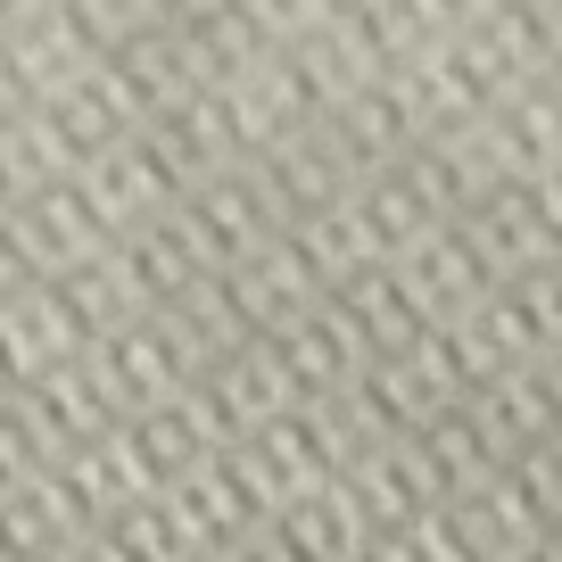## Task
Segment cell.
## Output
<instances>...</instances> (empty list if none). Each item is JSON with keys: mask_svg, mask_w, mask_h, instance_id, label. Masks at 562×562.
Returning a JSON list of instances; mask_svg holds the SVG:
<instances>
[{"mask_svg": "<svg viewBox=\"0 0 562 562\" xmlns=\"http://www.w3.org/2000/svg\"><path fill=\"white\" fill-rule=\"evenodd\" d=\"M240 175H248V191H257V207H265V224H273V232H299L306 215H323V207H339V199L364 191V175H356V158L331 140V124L290 133L281 149L248 158Z\"/></svg>", "mask_w": 562, "mask_h": 562, "instance_id": "cell-1", "label": "cell"}, {"mask_svg": "<svg viewBox=\"0 0 562 562\" xmlns=\"http://www.w3.org/2000/svg\"><path fill=\"white\" fill-rule=\"evenodd\" d=\"M83 364H91V381H100V397H108V414H116V422L158 414V405H175L182 389L199 381L191 348H182L158 315H140V323H124V331H108L100 348H83Z\"/></svg>", "mask_w": 562, "mask_h": 562, "instance_id": "cell-2", "label": "cell"}, {"mask_svg": "<svg viewBox=\"0 0 562 562\" xmlns=\"http://www.w3.org/2000/svg\"><path fill=\"white\" fill-rule=\"evenodd\" d=\"M456 414H463V430L480 439V456L505 472L513 456H529L538 439H554L562 430V405H554V389H546V364H505V372H488L480 389H463L456 397Z\"/></svg>", "mask_w": 562, "mask_h": 562, "instance_id": "cell-3", "label": "cell"}, {"mask_svg": "<svg viewBox=\"0 0 562 562\" xmlns=\"http://www.w3.org/2000/svg\"><path fill=\"white\" fill-rule=\"evenodd\" d=\"M67 182L91 199V215L108 224V240H133L140 224H158V215L182 199V182L166 175V158H158V149H149L140 133H133V140H116L100 166H83V175H67Z\"/></svg>", "mask_w": 562, "mask_h": 562, "instance_id": "cell-4", "label": "cell"}, {"mask_svg": "<svg viewBox=\"0 0 562 562\" xmlns=\"http://www.w3.org/2000/svg\"><path fill=\"white\" fill-rule=\"evenodd\" d=\"M323 306L348 323V339L372 356V364H381V356H397V348H414V339L430 331V306L414 299V281H405L397 257H381V265H364L356 281H339Z\"/></svg>", "mask_w": 562, "mask_h": 562, "instance_id": "cell-5", "label": "cell"}, {"mask_svg": "<svg viewBox=\"0 0 562 562\" xmlns=\"http://www.w3.org/2000/svg\"><path fill=\"white\" fill-rule=\"evenodd\" d=\"M175 224H182V240L207 257V273H232L240 257H257V248L273 240V224H265V207H257L240 166L215 175V182H191V191L175 199Z\"/></svg>", "mask_w": 562, "mask_h": 562, "instance_id": "cell-6", "label": "cell"}, {"mask_svg": "<svg viewBox=\"0 0 562 562\" xmlns=\"http://www.w3.org/2000/svg\"><path fill=\"white\" fill-rule=\"evenodd\" d=\"M265 356L281 364V381H290V397H299V405H315V397H339V389H348L356 372L372 364V356L348 339V323H339L331 306H306L299 323L265 331Z\"/></svg>", "mask_w": 562, "mask_h": 562, "instance_id": "cell-7", "label": "cell"}, {"mask_svg": "<svg viewBox=\"0 0 562 562\" xmlns=\"http://www.w3.org/2000/svg\"><path fill=\"white\" fill-rule=\"evenodd\" d=\"M265 538L281 546V562H364L372 554V521H364V505H356L348 480H323L315 496H299L290 513H273Z\"/></svg>", "mask_w": 562, "mask_h": 562, "instance_id": "cell-8", "label": "cell"}, {"mask_svg": "<svg viewBox=\"0 0 562 562\" xmlns=\"http://www.w3.org/2000/svg\"><path fill=\"white\" fill-rule=\"evenodd\" d=\"M100 75H108V91H116V100L133 108V124H158L166 108L199 100L191 58H182V34H175V25H149V34L116 42V50L100 58Z\"/></svg>", "mask_w": 562, "mask_h": 562, "instance_id": "cell-9", "label": "cell"}, {"mask_svg": "<svg viewBox=\"0 0 562 562\" xmlns=\"http://www.w3.org/2000/svg\"><path fill=\"white\" fill-rule=\"evenodd\" d=\"M116 265H124V281H133L140 315H166V306H175L182 290H199V281H207V257H199V248L182 240L175 207H166L158 224H140L133 240H116Z\"/></svg>", "mask_w": 562, "mask_h": 562, "instance_id": "cell-10", "label": "cell"}, {"mask_svg": "<svg viewBox=\"0 0 562 562\" xmlns=\"http://www.w3.org/2000/svg\"><path fill=\"white\" fill-rule=\"evenodd\" d=\"M140 140L166 158V175L191 191V182H215V175H232L240 166V149H232V133H224V116H215V100L199 91V100H182V108H166L158 124H140Z\"/></svg>", "mask_w": 562, "mask_h": 562, "instance_id": "cell-11", "label": "cell"}, {"mask_svg": "<svg viewBox=\"0 0 562 562\" xmlns=\"http://www.w3.org/2000/svg\"><path fill=\"white\" fill-rule=\"evenodd\" d=\"M281 240H290V257L306 265L315 299H331L339 281H356L364 265H381V248H372V232H364V215H356V199H339V207L306 215V224H299V232H281Z\"/></svg>", "mask_w": 562, "mask_h": 562, "instance_id": "cell-12", "label": "cell"}, {"mask_svg": "<svg viewBox=\"0 0 562 562\" xmlns=\"http://www.w3.org/2000/svg\"><path fill=\"white\" fill-rule=\"evenodd\" d=\"M348 488H356V505H364V521H372V538L381 529H405V521H422V513H439V488H430V472L414 463V447H372L364 463L348 472Z\"/></svg>", "mask_w": 562, "mask_h": 562, "instance_id": "cell-13", "label": "cell"}, {"mask_svg": "<svg viewBox=\"0 0 562 562\" xmlns=\"http://www.w3.org/2000/svg\"><path fill=\"white\" fill-rule=\"evenodd\" d=\"M91 538H100L108 562H199V546L182 538V521H175V505H166V496H149V505H124L116 521H100Z\"/></svg>", "mask_w": 562, "mask_h": 562, "instance_id": "cell-14", "label": "cell"}, {"mask_svg": "<svg viewBox=\"0 0 562 562\" xmlns=\"http://www.w3.org/2000/svg\"><path fill=\"white\" fill-rule=\"evenodd\" d=\"M58 18L75 25V42H83L91 58H108L116 42H133V34H149V25H166V18H158V0H58Z\"/></svg>", "mask_w": 562, "mask_h": 562, "instance_id": "cell-15", "label": "cell"}, {"mask_svg": "<svg viewBox=\"0 0 562 562\" xmlns=\"http://www.w3.org/2000/svg\"><path fill=\"white\" fill-rule=\"evenodd\" d=\"M248 9V25H257L273 50H290V42H306L323 18H331V0H240Z\"/></svg>", "mask_w": 562, "mask_h": 562, "instance_id": "cell-16", "label": "cell"}, {"mask_svg": "<svg viewBox=\"0 0 562 562\" xmlns=\"http://www.w3.org/2000/svg\"><path fill=\"white\" fill-rule=\"evenodd\" d=\"M447 9H456V18H463V25H488V18H496V9H505V0H447Z\"/></svg>", "mask_w": 562, "mask_h": 562, "instance_id": "cell-17", "label": "cell"}, {"mask_svg": "<svg viewBox=\"0 0 562 562\" xmlns=\"http://www.w3.org/2000/svg\"><path fill=\"white\" fill-rule=\"evenodd\" d=\"M50 562H108V554H100V538H67Z\"/></svg>", "mask_w": 562, "mask_h": 562, "instance_id": "cell-18", "label": "cell"}, {"mask_svg": "<svg viewBox=\"0 0 562 562\" xmlns=\"http://www.w3.org/2000/svg\"><path fill=\"white\" fill-rule=\"evenodd\" d=\"M199 9H215V0H158V18H199Z\"/></svg>", "mask_w": 562, "mask_h": 562, "instance_id": "cell-19", "label": "cell"}, {"mask_svg": "<svg viewBox=\"0 0 562 562\" xmlns=\"http://www.w3.org/2000/svg\"><path fill=\"white\" fill-rule=\"evenodd\" d=\"M546 389H554V405H562V348L546 356Z\"/></svg>", "mask_w": 562, "mask_h": 562, "instance_id": "cell-20", "label": "cell"}]
</instances>
